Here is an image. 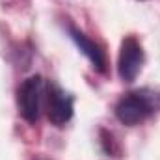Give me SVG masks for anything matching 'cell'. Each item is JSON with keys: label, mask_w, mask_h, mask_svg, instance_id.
Segmentation results:
<instances>
[{"label": "cell", "mask_w": 160, "mask_h": 160, "mask_svg": "<svg viewBox=\"0 0 160 160\" xmlns=\"http://www.w3.org/2000/svg\"><path fill=\"white\" fill-rule=\"evenodd\" d=\"M160 108V95L149 89H138L123 95L116 104V118L127 125L134 127L153 116Z\"/></svg>", "instance_id": "cell-1"}, {"label": "cell", "mask_w": 160, "mask_h": 160, "mask_svg": "<svg viewBox=\"0 0 160 160\" xmlns=\"http://www.w3.org/2000/svg\"><path fill=\"white\" fill-rule=\"evenodd\" d=\"M45 82L39 75H34L30 78L22 80L17 88V108L22 119L28 123H36L39 119L43 99H45Z\"/></svg>", "instance_id": "cell-2"}, {"label": "cell", "mask_w": 160, "mask_h": 160, "mask_svg": "<svg viewBox=\"0 0 160 160\" xmlns=\"http://www.w3.org/2000/svg\"><path fill=\"white\" fill-rule=\"evenodd\" d=\"M143 48L134 36H127L121 41L118 56V75L123 82H134L143 67Z\"/></svg>", "instance_id": "cell-3"}, {"label": "cell", "mask_w": 160, "mask_h": 160, "mask_svg": "<svg viewBox=\"0 0 160 160\" xmlns=\"http://www.w3.org/2000/svg\"><path fill=\"white\" fill-rule=\"evenodd\" d=\"M45 106H47V118H48V121L52 125H56V127H63L73 118L75 101L60 86L48 84L45 88Z\"/></svg>", "instance_id": "cell-4"}, {"label": "cell", "mask_w": 160, "mask_h": 160, "mask_svg": "<svg viewBox=\"0 0 160 160\" xmlns=\"http://www.w3.org/2000/svg\"><path fill=\"white\" fill-rule=\"evenodd\" d=\"M69 38L78 47L80 52L89 60V63L93 65V69H97L99 73H104L106 71V65H108L106 54H104V50H102V47L99 43L89 39L84 32H80L78 28H75V26H69Z\"/></svg>", "instance_id": "cell-5"}]
</instances>
